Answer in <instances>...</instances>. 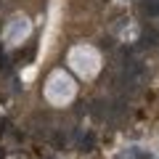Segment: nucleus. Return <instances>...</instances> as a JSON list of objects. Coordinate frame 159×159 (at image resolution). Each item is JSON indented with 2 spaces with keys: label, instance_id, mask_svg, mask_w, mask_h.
Returning <instances> with one entry per match:
<instances>
[{
  "label": "nucleus",
  "instance_id": "f257e3e1",
  "mask_svg": "<svg viewBox=\"0 0 159 159\" xmlns=\"http://www.w3.org/2000/svg\"><path fill=\"white\" fill-rule=\"evenodd\" d=\"M69 61H72V66L77 69L80 74H85V77H93V74L98 72V53L93 51V48H74L72 56H69Z\"/></svg>",
  "mask_w": 159,
  "mask_h": 159
},
{
  "label": "nucleus",
  "instance_id": "7ed1b4c3",
  "mask_svg": "<svg viewBox=\"0 0 159 159\" xmlns=\"http://www.w3.org/2000/svg\"><path fill=\"white\" fill-rule=\"evenodd\" d=\"M27 34H29V24H27V19H13V27L6 32V40L27 37Z\"/></svg>",
  "mask_w": 159,
  "mask_h": 159
},
{
  "label": "nucleus",
  "instance_id": "f03ea898",
  "mask_svg": "<svg viewBox=\"0 0 159 159\" xmlns=\"http://www.w3.org/2000/svg\"><path fill=\"white\" fill-rule=\"evenodd\" d=\"M72 96H74L72 77H66L64 72H56L51 77V82H48V98H51L53 103H64V101H69Z\"/></svg>",
  "mask_w": 159,
  "mask_h": 159
}]
</instances>
